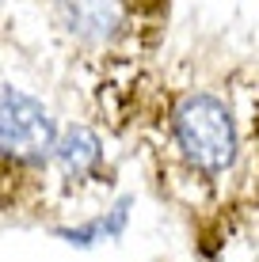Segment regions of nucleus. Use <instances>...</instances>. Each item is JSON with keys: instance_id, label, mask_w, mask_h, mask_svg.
Wrapping results in <instances>:
<instances>
[{"instance_id": "nucleus-1", "label": "nucleus", "mask_w": 259, "mask_h": 262, "mask_svg": "<svg viewBox=\"0 0 259 262\" xmlns=\"http://www.w3.org/2000/svg\"><path fill=\"white\" fill-rule=\"evenodd\" d=\"M164 167L180 190L198 205L229 183L240 179L244 167V125L236 106L217 92H187L164 114Z\"/></svg>"}, {"instance_id": "nucleus-4", "label": "nucleus", "mask_w": 259, "mask_h": 262, "mask_svg": "<svg viewBox=\"0 0 259 262\" xmlns=\"http://www.w3.org/2000/svg\"><path fill=\"white\" fill-rule=\"evenodd\" d=\"M50 167L57 171V179L76 194L88 190V186H103L107 152H103L99 133L88 129V125H65V129H57Z\"/></svg>"}, {"instance_id": "nucleus-5", "label": "nucleus", "mask_w": 259, "mask_h": 262, "mask_svg": "<svg viewBox=\"0 0 259 262\" xmlns=\"http://www.w3.org/2000/svg\"><path fill=\"white\" fill-rule=\"evenodd\" d=\"M137 4H145L149 12H164V0H137Z\"/></svg>"}, {"instance_id": "nucleus-2", "label": "nucleus", "mask_w": 259, "mask_h": 262, "mask_svg": "<svg viewBox=\"0 0 259 262\" xmlns=\"http://www.w3.org/2000/svg\"><path fill=\"white\" fill-rule=\"evenodd\" d=\"M57 122L19 88H0V213L23 209L42 194Z\"/></svg>"}, {"instance_id": "nucleus-3", "label": "nucleus", "mask_w": 259, "mask_h": 262, "mask_svg": "<svg viewBox=\"0 0 259 262\" xmlns=\"http://www.w3.org/2000/svg\"><path fill=\"white\" fill-rule=\"evenodd\" d=\"M65 34L88 50H118L141 34L149 8L137 0H50Z\"/></svg>"}]
</instances>
